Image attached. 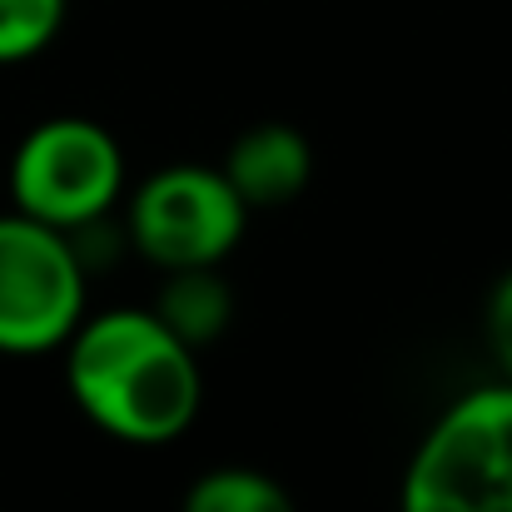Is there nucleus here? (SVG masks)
Instances as JSON below:
<instances>
[{
	"mask_svg": "<svg viewBox=\"0 0 512 512\" xmlns=\"http://www.w3.org/2000/svg\"><path fill=\"white\" fill-rule=\"evenodd\" d=\"M155 319L194 353L209 348L234 319V294L219 279V269H170L165 289L155 299Z\"/></svg>",
	"mask_w": 512,
	"mask_h": 512,
	"instance_id": "nucleus-7",
	"label": "nucleus"
},
{
	"mask_svg": "<svg viewBox=\"0 0 512 512\" xmlns=\"http://www.w3.org/2000/svg\"><path fill=\"white\" fill-rule=\"evenodd\" d=\"M65 383L75 408L110 438L160 448L189 433L204 403L199 353L155 319V309H110L80 319L65 339Z\"/></svg>",
	"mask_w": 512,
	"mask_h": 512,
	"instance_id": "nucleus-1",
	"label": "nucleus"
},
{
	"mask_svg": "<svg viewBox=\"0 0 512 512\" xmlns=\"http://www.w3.org/2000/svg\"><path fill=\"white\" fill-rule=\"evenodd\" d=\"M70 0H0V65L40 55L60 25Z\"/></svg>",
	"mask_w": 512,
	"mask_h": 512,
	"instance_id": "nucleus-9",
	"label": "nucleus"
},
{
	"mask_svg": "<svg viewBox=\"0 0 512 512\" xmlns=\"http://www.w3.org/2000/svg\"><path fill=\"white\" fill-rule=\"evenodd\" d=\"M398 512H512V383L473 388L423 433Z\"/></svg>",
	"mask_w": 512,
	"mask_h": 512,
	"instance_id": "nucleus-2",
	"label": "nucleus"
},
{
	"mask_svg": "<svg viewBox=\"0 0 512 512\" xmlns=\"http://www.w3.org/2000/svg\"><path fill=\"white\" fill-rule=\"evenodd\" d=\"M85 319V254L75 234L20 209L0 214V353L65 348Z\"/></svg>",
	"mask_w": 512,
	"mask_h": 512,
	"instance_id": "nucleus-4",
	"label": "nucleus"
},
{
	"mask_svg": "<svg viewBox=\"0 0 512 512\" xmlns=\"http://www.w3.org/2000/svg\"><path fill=\"white\" fill-rule=\"evenodd\" d=\"M488 343H493V358H498L503 378L512 383V269L488 294Z\"/></svg>",
	"mask_w": 512,
	"mask_h": 512,
	"instance_id": "nucleus-10",
	"label": "nucleus"
},
{
	"mask_svg": "<svg viewBox=\"0 0 512 512\" xmlns=\"http://www.w3.org/2000/svg\"><path fill=\"white\" fill-rule=\"evenodd\" d=\"M249 209L224 170L170 165L150 174L130 199V244L140 259L170 269H219L244 239Z\"/></svg>",
	"mask_w": 512,
	"mask_h": 512,
	"instance_id": "nucleus-5",
	"label": "nucleus"
},
{
	"mask_svg": "<svg viewBox=\"0 0 512 512\" xmlns=\"http://www.w3.org/2000/svg\"><path fill=\"white\" fill-rule=\"evenodd\" d=\"M219 170L244 199V209H279L309 189L314 150L294 125H254L229 145Z\"/></svg>",
	"mask_w": 512,
	"mask_h": 512,
	"instance_id": "nucleus-6",
	"label": "nucleus"
},
{
	"mask_svg": "<svg viewBox=\"0 0 512 512\" xmlns=\"http://www.w3.org/2000/svg\"><path fill=\"white\" fill-rule=\"evenodd\" d=\"M179 512H299L289 488L259 468H244V463H224V468H209L189 483L184 493V508Z\"/></svg>",
	"mask_w": 512,
	"mask_h": 512,
	"instance_id": "nucleus-8",
	"label": "nucleus"
},
{
	"mask_svg": "<svg viewBox=\"0 0 512 512\" xmlns=\"http://www.w3.org/2000/svg\"><path fill=\"white\" fill-rule=\"evenodd\" d=\"M125 189V150L120 140L85 120V115H55L40 120L10 160V199L20 214L55 224L65 234H85L105 224Z\"/></svg>",
	"mask_w": 512,
	"mask_h": 512,
	"instance_id": "nucleus-3",
	"label": "nucleus"
}]
</instances>
